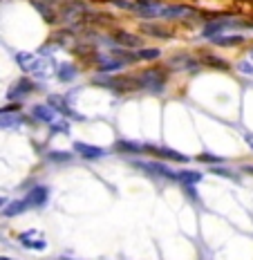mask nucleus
Returning <instances> with one entry per match:
<instances>
[{
  "label": "nucleus",
  "instance_id": "f8f14e48",
  "mask_svg": "<svg viewBox=\"0 0 253 260\" xmlns=\"http://www.w3.org/2000/svg\"><path fill=\"white\" fill-rule=\"evenodd\" d=\"M139 31L150 36V39H159V41H170L175 39V31L170 27H166L164 23H139Z\"/></svg>",
  "mask_w": 253,
  "mask_h": 260
},
{
  "label": "nucleus",
  "instance_id": "72a5a7b5",
  "mask_svg": "<svg viewBox=\"0 0 253 260\" xmlns=\"http://www.w3.org/2000/svg\"><path fill=\"white\" fill-rule=\"evenodd\" d=\"M107 5H115V7L126 9V12H134V3H132V0H107Z\"/></svg>",
  "mask_w": 253,
  "mask_h": 260
},
{
  "label": "nucleus",
  "instance_id": "9b49d317",
  "mask_svg": "<svg viewBox=\"0 0 253 260\" xmlns=\"http://www.w3.org/2000/svg\"><path fill=\"white\" fill-rule=\"evenodd\" d=\"M25 200H27V204H29V209H45L47 202H50V188H47L45 184H34V186L27 191Z\"/></svg>",
  "mask_w": 253,
  "mask_h": 260
},
{
  "label": "nucleus",
  "instance_id": "473e14b6",
  "mask_svg": "<svg viewBox=\"0 0 253 260\" xmlns=\"http://www.w3.org/2000/svg\"><path fill=\"white\" fill-rule=\"evenodd\" d=\"M52 135H67L69 133V123L67 121H58V123H50Z\"/></svg>",
  "mask_w": 253,
  "mask_h": 260
},
{
  "label": "nucleus",
  "instance_id": "dca6fc26",
  "mask_svg": "<svg viewBox=\"0 0 253 260\" xmlns=\"http://www.w3.org/2000/svg\"><path fill=\"white\" fill-rule=\"evenodd\" d=\"M74 153H77L79 157H83V159H88V161H94V159H101V157H105L107 150L101 148V146H94V144L74 142Z\"/></svg>",
  "mask_w": 253,
  "mask_h": 260
},
{
  "label": "nucleus",
  "instance_id": "2eb2a0df",
  "mask_svg": "<svg viewBox=\"0 0 253 260\" xmlns=\"http://www.w3.org/2000/svg\"><path fill=\"white\" fill-rule=\"evenodd\" d=\"M31 5H34V9L43 16V20H45L47 25H58L56 0H54V5H50V0H31Z\"/></svg>",
  "mask_w": 253,
  "mask_h": 260
},
{
  "label": "nucleus",
  "instance_id": "e433bc0d",
  "mask_svg": "<svg viewBox=\"0 0 253 260\" xmlns=\"http://www.w3.org/2000/svg\"><path fill=\"white\" fill-rule=\"evenodd\" d=\"M242 171L249 173V175H253V166H251V164H244V166H242Z\"/></svg>",
  "mask_w": 253,
  "mask_h": 260
},
{
  "label": "nucleus",
  "instance_id": "f704fd0d",
  "mask_svg": "<svg viewBox=\"0 0 253 260\" xmlns=\"http://www.w3.org/2000/svg\"><path fill=\"white\" fill-rule=\"evenodd\" d=\"M182 188H184V193H186L188 198L193 200V202H202V200H200V195H197V191H195V186H182Z\"/></svg>",
  "mask_w": 253,
  "mask_h": 260
},
{
  "label": "nucleus",
  "instance_id": "4be33fe9",
  "mask_svg": "<svg viewBox=\"0 0 253 260\" xmlns=\"http://www.w3.org/2000/svg\"><path fill=\"white\" fill-rule=\"evenodd\" d=\"M54 72H56L61 83H72V81H77V77H79V68L74 63H58L56 68H54Z\"/></svg>",
  "mask_w": 253,
  "mask_h": 260
},
{
  "label": "nucleus",
  "instance_id": "f03ea898",
  "mask_svg": "<svg viewBox=\"0 0 253 260\" xmlns=\"http://www.w3.org/2000/svg\"><path fill=\"white\" fill-rule=\"evenodd\" d=\"M139 83V90L148 92V94H161L170 81V70L166 65H150L143 72L134 74Z\"/></svg>",
  "mask_w": 253,
  "mask_h": 260
},
{
  "label": "nucleus",
  "instance_id": "5701e85b",
  "mask_svg": "<svg viewBox=\"0 0 253 260\" xmlns=\"http://www.w3.org/2000/svg\"><path fill=\"white\" fill-rule=\"evenodd\" d=\"M204 180V173L202 171H193V169H182L177 171V182L182 186H197Z\"/></svg>",
  "mask_w": 253,
  "mask_h": 260
},
{
  "label": "nucleus",
  "instance_id": "ddd939ff",
  "mask_svg": "<svg viewBox=\"0 0 253 260\" xmlns=\"http://www.w3.org/2000/svg\"><path fill=\"white\" fill-rule=\"evenodd\" d=\"M233 27V20L231 18H213V20H208V23H204V27H202V36L204 39H208L211 41L213 36H220V34H224L227 29H231Z\"/></svg>",
  "mask_w": 253,
  "mask_h": 260
},
{
  "label": "nucleus",
  "instance_id": "7ed1b4c3",
  "mask_svg": "<svg viewBox=\"0 0 253 260\" xmlns=\"http://www.w3.org/2000/svg\"><path fill=\"white\" fill-rule=\"evenodd\" d=\"M92 85L103 88L112 94H126V92H137L139 83L134 74H99L92 79Z\"/></svg>",
  "mask_w": 253,
  "mask_h": 260
},
{
  "label": "nucleus",
  "instance_id": "393cba45",
  "mask_svg": "<svg viewBox=\"0 0 253 260\" xmlns=\"http://www.w3.org/2000/svg\"><path fill=\"white\" fill-rule=\"evenodd\" d=\"M242 43H244V36L242 34H229V36L220 34V36H213L211 39V45H215V47H238Z\"/></svg>",
  "mask_w": 253,
  "mask_h": 260
},
{
  "label": "nucleus",
  "instance_id": "58836bf2",
  "mask_svg": "<svg viewBox=\"0 0 253 260\" xmlns=\"http://www.w3.org/2000/svg\"><path fill=\"white\" fill-rule=\"evenodd\" d=\"M244 139H246V142H249V146L253 148V135H249V133H246V135H244Z\"/></svg>",
  "mask_w": 253,
  "mask_h": 260
},
{
  "label": "nucleus",
  "instance_id": "412c9836",
  "mask_svg": "<svg viewBox=\"0 0 253 260\" xmlns=\"http://www.w3.org/2000/svg\"><path fill=\"white\" fill-rule=\"evenodd\" d=\"M3 218H16V215L25 213V211H29V204H27L25 198H18V200H9L7 204H5L3 209Z\"/></svg>",
  "mask_w": 253,
  "mask_h": 260
},
{
  "label": "nucleus",
  "instance_id": "6ab92c4d",
  "mask_svg": "<svg viewBox=\"0 0 253 260\" xmlns=\"http://www.w3.org/2000/svg\"><path fill=\"white\" fill-rule=\"evenodd\" d=\"M115 23H117V18L112 14L96 12V9H90L88 18H85V25H94V27H112Z\"/></svg>",
  "mask_w": 253,
  "mask_h": 260
},
{
  "label": "nucleus",
  "instance_id": "6e6552de",
  "mask_svg": "<svg viewBox=\"0 0 253 260\" xmlns=\"http://www.w3.org/2000/svg\"><path fill=\"white\" fill-rule=\"evenodd\" d=\"M202 16L197 9H193L191 5H161L159 18L164 20H175V18H197Z\"/></svg>",
  "mask_w": 253,
  "mask_h": 260
},
{
  "label": "nucleus",
  "instance_id": "a878e982",
  "mask_svg": "<svg viewBox=\"0 0 253 260\" xmlns=\"http://www.w3.org/2000/svg\"><path fill=\"white\" fill-rule=\"evenodd\" d=\"M200 63H202V65H206V68L220 70V72H229V70H231V63L227 61V58L215 56V54H204V56L200 58Z\"/></svg>",
  "mask_w": 253,
  "mask_h": 260
},
{
  "label": "nucleus",
  "instance_id": "2f4dec72",
  "mask_svg": "<svg viewBox=\"0 0 253 260\" xmlns=\"http://www.w3.org/2000/svg\"><path fill=\"white\" fill-rule=\"evenodd\" d=\"M208 171H211L213 175H220V177H229V180H235V182H240V175H238V173H233V171L224 169V166H208Z\"/></svg>",
  "mask_w": 253,
  "mask_h": 260
},
{
  "label": "nucleus",
  "instance_id": "1a4fd4ad",
  "mask_svg": "<svg viewBox=\"0 0 253 260\" xmlns=\"http://www.w3.org/2000/svg\"><path fill=\"white\" fill-rule=\"evenodd\" d=\"M47 106H50L54 112H58V115H63L67 119H74V121H85V117L81 115V112L74 110L72 104H67L65 96H61V94H50V96H47Z\"/></svg>",
  "mask_w": 253,
  "mask_h": 260
},
{
  "label": "nucleus",
  "instance_id": "20e7f679",
  "mask_svg": "<svg viewBox=\"0 0 253 260\" xmlns=\"http://www.w3.org/2000/svg\"><path fill=\"white\" fill-rule=\"evenodd\" d=\"M130 164L137 171L146 173V175H150V177H159V180H166V182H177V171H173L166 161H161V159H155V161L130 159Z\"/></svg>",
  "mask_w": 253,
  "mask_h": 260
},
{
  "label": "nucleus",
  "instance_id": "79ce46f5",
  "mask_svg": "<svg viewBox=\"0 0 253 260\" xmlns=\"http://www.w3.org/2000/svg\"><path fill=\"white\" fill-rule=\"evenodd\" d=\"M0 3H3V0H0Z\"/></svg>",
  "mask_w": 253,
  "mask_h": 260
},
{
  "label": "nucleus",
  "instance_id": "aec40b11",
  "mask_svg": "<svg viewBox=\"0 0 253 260\" xmlns=\"http://www.w3.org/2000/svg\"><path fill=\"white\" fill-rule=\"evenodd\" d=\"M29 112H31V119H34V121H39V123H54V119H56V112H54L47 104L31 106Z\"/></svg>",
  "mask_w": 253,
  "mask_h": 260
},
{
  "label": "nucleus",
  "instance_id": "a211bd4d",
  "mask_svg": "<svg viewBox=\"0 0 253 260\" xmlns=\"http://www.w3.org/2000/svg\"><path fill=\"white\" fill-rule=\"evenodd\" d=\"M18 238H20V245L27 247V249H36V251H43V249L47 247V242L43 240V238L39 236V231H34V229L23 231V234H20Z\"/></svg>",
  "mask_w": 253,
  "mask_h": 260
},
{
  "label": "nucleus",
  "instance_id": "0eeeda50",
  "mask_svg": "<svg viewBox=\"0 0 253 260\" xmlns=\"http://www.w3.org/2000/svg\"><path fill=\"white\" fill-rule=\"evenodd\" d=\"M36 88H39V85H36L34 79H29V77L16 79L14 83L9 85V90H7V101H18V104H23L25 96L34 94Z\"/></svg>",
  "mask_w": 253,
  "mask_h": 260
},
{
  "label": "nucleus",
  "instance_id": "ea45409f",
  "mask_svg": "<svg viewBox=\"0 0 253 260\" xmlns=\"http://www.w3.org/2000/svg\"><path fill=\"white\" fill-rule=\"evenodd\" d=\"M58 260H72V258H67V256H61V258H58Z\"/></svg>",
  "mask_w": 253,
  "mask_h": 260
},
{
  "label": "nucleus",
  "instance_id": "f3484780",
  "mask_svg": "<svg viewBox=\"0 0 253 260\" xmlns=\"http://www.w3.org/2000/svg\"><path fill=\"white\" fill-rule=\"evenodd\" d=\"M14 58H16V65H20V70H25L29 74H34L41 63V54H34V52H16Z\"/></svg>",
  "mask_w": 253,
  "mask_h": 260
},
{
  "label": "nucleus",
  "instance_id": "423d86ee",
  "mask_svg": "<svg viewBox=\"0 0 253 260\" xmlns=\"http://www.w3.org/2000/svg\"><path fill=\"white\" fill-rule=\"evenodd\" d=\"M141 148H143V153L155 155V157H157V159H161V161H175V164H188V161H191V157H188V155L179 153V150H175V148H168V146L141 144Z\"/></svg>",
  "mask_w": 253,
  "mask_h": 260
},
{
  "label": "nucleus",
  "instance_id": "c756f323",
  "mask_svg": "<svg viewBox=\"0 0 253 260\" xmlns=\"http://www.w3.org/2000/svg\"><path fill=\"white\" fill-rule=\"evenodd\" d=\"M134 54H137V61H148V63L161 58V50H159V47H139Z\"/></svg>",
  "mask_w": 253,
  "mask_h": 260
},
{
  "label": "nucleus",
  "instance_id": "7c9ffc66",
  "mask_svg": "<svg viewBox=\"0 0 253 260\" xmlns=\"http://www.w3.org/2000/svg\"><path fill=\"white\" fill-rule=\"evenodd\" d=\"M197 161H202V164H211V166H218V164H224V157L220 155H213V153H200L195 157Z\"/></svg>",
  "mask_w": 253,
  "mask_h": 260
},
{
  "label": "nucleus",
  "instance_id": "bb28decb",
  "mask_svg": "<svg viewBox=\"0 0 253 260\" xmlns=\"http://www.w3.org/2000/svg\"><path fill=\"white\" fill-rule=\"evenodd\" d=\"M27 121L25 115H20V112H12V115H0V130H14L18 126H23Z\"/></svg>",
  "mask_w": 253,
  "mask_h": 260
},
{
  "label": "nucleus",
  "instance_id": "a19ab883",
  "mask_svg": "<svg viewBox=\"0 0 253 260\" xmlns=\"http://www.w3.org/2000/svg\"><path fill=\"white\" fill-rule=\"evenodd\" d=\"M0 260H12V258H3V256H0Z\"/></svg>",
  "mask_w": 253,
  "mask_h": 260
},
{
  "label": "nucleus",
  "instance_id": "4468645a",
  "mask_svg": "<svg viewBox=\"0 0 253 260\" xmlns=\"http://www.w3.org/2000/svg\"><path fill=\"white\" fill-rule=\"evenodd\" d=\"M159 0H134V14L141 16L143 20H150V18H159V9H161Z\"/></svg>",
  "mask_w": 253,
  "mask_h": 260
},
{
  "label": "nucleus",
  "instance_id": "b1692460",
  "mask_svg": "<svg viewBox=\"0 0 253 260\" xmlns=\"http://www.w3.org/2000/svg\"><path fill=\"white\" fill-rule=\"evenodd\" d=\"M112 148H115L117 153H121V155H141L143 153L141 144L132 142V139H117Z\"/></svg>",
  "mask_w": 253,
  "mask_h": 260
},
{
  "label": "nucleus",
  "instance_id": "39448f33",
  "mask_svg": "<svg viewBox=\"0 0 253 260\" xmlns=\"http://www.w3.org/2000/svg\"><path fill=\"white\" fill-rule=\"evenodd\" d=\"M166 68H168L170 72H188L191 77H195V74L202 72L204 65L200 63V58L182 52V54H173L170 58H166Z\"/></svg>",
  "mask_w": 253,
  "mask_h": 260
},
{
  "label": "nucleus",
  "instance_id": "4c0bfd02",
  "mask_svg": "<svg viewBox=\"0 0 253 260\" xmlns=\"http://www.w3.org/2000/svg\"><path fill=\"white\" fill-rule=\"evenodd\" d=\"M7 202H9V198H7V195H0V209H3Z\"/></svg>",
  "mask_w": 253,
  "mask_h": 260
},
{
  "label": "nucleus",
  "instance_id": "9d476101",
  "mask_svg": "<svg viewBox=\"0 0 253 260\" xmlns=\"http://www.w3.org/2000/svg\"><path fill=\"white\" fill-rule=\"evenodd\" d=\"M110 41L115 43L117 47H126V50H139L143 45V39L132 31H126V29H112L110 34Z\"/></svg>",
  "mask_w": 253,
  "mask_h": 260
},
{
  "label": "nucleus",
  "instance_id": "cd10ccee",
  "mask_svg": "<svg viewBox=\"0 0 253 260\" xmlns=\"http://www.w3.org/2000/svg\"><path fill=\"white\" fill-rule=\"evenodd\" d=\"M110 56H115L117 61H121L123 65H134V63H139L134 50H126V47H112Z\"/></svg>",
  "mask_w": 253,
  "mask_h": 260
},
{
  "label": "nucleus",
  "instance_id": "f257e3e1",
  "mask_svg": "<svg viewBox=\"0 0 253 260\" xmlns=\"http://www.w3.org/2000/svg\"><path fill=\"white\" fill-rule=\"evenodd\" d=\"M61 5H56L58 9V25H65L69 31L85 29V18L90 14V5L85 0H58Z\"/></svg>",
  "mask_w": 253,
  "mask_h": 260
},
{
  "label": "nucleus",
  "instance_id": "c85d7f7f",
  "mask_svg": "<svg viewBox=\"0 0 253 260\" xmlns=\"http://www.w3.org/2000/svg\"><path fill=\"white\" fill-rule=\"evenodd\" d=\"M47 161H52V164H56V166H65V164H72L74 161V155L67 153V150H50V153H47Z\"/></svg>",
  "mask_w": 253,
  "mask_h": 260
},
{
  "label": "nucleus",
  "instance_id": "c9c22d12",
  "mask_svg": "<svg viewBox=\"0 0 253 260\" xmlns=\"http://www.w3.org/2000/svg\"><path fill=\"white\" fill-rule=\"evenodd\" d=\"M240 70L242 72H246V74H253V65L251 63H240Z\"/></svg>",
  "mask_w": 253,
  "mask_h": 260
}]
</instances>
